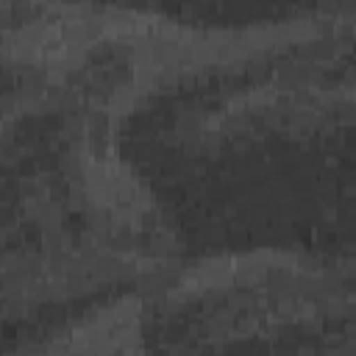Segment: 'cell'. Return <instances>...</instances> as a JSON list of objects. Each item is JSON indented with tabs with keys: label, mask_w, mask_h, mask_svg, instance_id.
<instances>
[{
	"label": "cell",
	"mask_w": 356,
	"mask_h": 356,
	"mask_svg": "<svg viewBox=\"0 0 356 356\" xmlns=\"http://www.w3.org/2000/svg\"><path fill=\"white\" fill-rule=\"evenodd\" d=\"M142 300L125 295L8 356H150Z\"/></svg>",
	"instance_id": "6da1fadb"
}]
</instances>
